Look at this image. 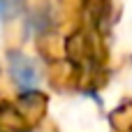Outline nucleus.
I'll return each instance as SVG.
<instances>
[{
    "instance_id": "nucleus-1",
    "label": "nucleus",
    "mask_w": 132,
    "mask_h": 132,
    "mask_svg": "<svg viewBox=\"0 0 132 132\" xmlns=\"http://www.w3.org/2000/svg\"><path fill=\"white\" fill-rule=\"evenodd\" d=\"M9 67H12V77L16 81V86L21 90H35L39 84V72L35 67V63L23 56V53H12L9 56Z\"/></svg>"
},
{
    "instance_id": "nucleus-2",
    "label": "nucleus",
    "mask_w": 132,
    "mask_h": 132,
    "mask_svg": "<svg viewBox=\"0 0 132 132\" xmlns=\"http://www.w3.org/2000/svg\"><path fill=\"white\" fill-rule=\"evenodd\" d=\"M26 9V0H0V21H12L21 16Z\"/></svg>"
}]
</instances>
